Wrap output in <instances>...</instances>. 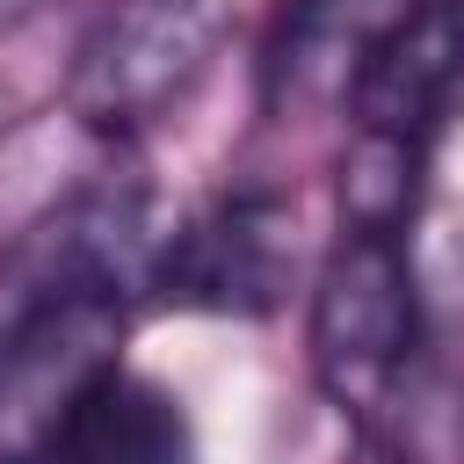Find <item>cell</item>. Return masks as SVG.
<instances>
[{"label":"cell","mask_w":464,"mask_h":464,"mask_svg":"<svg viewBox=\"0 0 464 464\" xmlns=\"http://www.w3.org/2000/svg\"><path fill=\"white\" fill-rule=\"evenodd\" d=\"M304 355L319 392L362 428L399 435V413L420 392L428 362V304L413 276V232H362L341 225V239L319 261L312 312H304Z\"/></svg>","instance_id":"obj_1"},{"label":"cell","mask_w":464,"mask_h":464,"mask_svg":"<svg viewBox=\"0 0 464 464\" xmlns=\"http://www.w3.org/2000/svg\"><path fill=\"white\" fill-rule=\"evenodd\" d=\"M130 297L116 276L72 268L44 246L0 319V464L51 457L72 406L123 362Z\"/></svg>","instance_id":"obj_2"},{"label":"cell","mask_w":464,"mask_h":464,"mask_svg":"<svg viewBox=\"0 0 464 464\" xmlns=\"http://www.w3.org/2000/svg\"><path fill=\"white\" fill-rule=\"evenodd\" d=\"M232 22L239 0H109L72 51L65 109L94 138H138L210 72Z\"/></svg>","instance_id":"obj_3"},{"label":"cell","mask_w":464,"mask_h":464,"mask_svg":"<svg viewBox=\"0 0 464 464\" xmlns=\"http://www.w3.org/2000/svg\"><path fill=\"white\" fill-rule=\"evenodd\" d=\"M297 276H304L297 203L283 188H225L203 210H188L174 232H160L145 290L174 312L268 319L290 304Z\"/></svg>","instance_id":"obj_4"},{"label":"cell","mask_w":464,"mask_h":464,"mask_svg":"<svg viewBox=\"0 0 464 464\" xmlns=\"http://www.w3.org/2000/svg\"><path fill=\"white\" fill-rule=\"evenodd\" d=\"M457 94H464V0H406L355 58L341 109L355 138L435 152Z\"/></svg>","instance_id":"obj_5"},{"label":"cell","mask_w":464,"mask_h":464,"mask_svg":"<svg viewBox=\"0 0 464 464\" xmlns=\"http://www.w3.org/2000/svg\"><path fill=\"white\" fill-rule=\"evenodd\" d=\"M399 7L406 0H283L268 58H261V102L276 116H290L304 102H341L355 58Z\"/></svg>","instance_id":"obj_6"},{"label":"cell","mask_w":464,"mask_h":464,"mask_svg":"<svg viewBox=\"0 0 464 464\" xmlns=\"http://www.w3.org/2000/svg\"><path fill=\"white\" fill-rule=\"evenodd\" d=\"M51 457L58 464H196V420L160 377H138L116 362L72 406Z\"/></svg>","instance_id":"obj_7"},{"label":"cell","mask_w":464,"mask_h":464,"mask_svg":"<svg viewBox=\"0 0 464 464\" xmlns=\"http://www.w3.org/2000/svg\"><path fill=\"white\" fill-rule=\"evenodd\" d=\"M14 464H58V457H14Z\"/></svg>","instance_id":"obj_8"}]
</instances>
